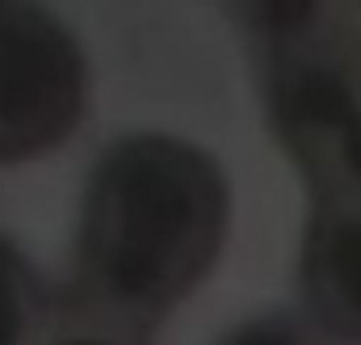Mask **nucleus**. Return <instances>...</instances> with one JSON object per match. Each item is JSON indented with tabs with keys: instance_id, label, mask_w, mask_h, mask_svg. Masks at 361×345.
Returning <instances> with one entry per match:
<instances>
[{
	"instance_id": "f03ea898",
	"label": "nucleus",
	"mask_w": 361,
	"mask_h": 345,
	"mask_svg": "<svg viewBox=\"0 0 361 345\" xmlns=\"http://www.w3.org/2000/svg\"><path fill=\"white\" fill-rule=\"evenodd\" d=\"M76 64L68 42L34 13L0 8V144L47 135L72 105Z\"/></svg>"
},
{
	"instance_id": "f257e3e1",
	"label": "nucleus",
	"mask_w": 361,
	"mask_h": 345,
	"mask_svg": "<svg viewBox=\"0 0 361 345\" xmlns=\"http://www.w3.org/2000/svg\"><path fill=\"white\" fill-rule=\"evenodd\" d=\"M219 181L169 139L126 144L97 181L89 236L92 295L122 316L160 308L214 236Z\"/></svg>"
},
{
	"instance_id": "0eeeda50",
	"label": "nucleus",
	"mask_w": 361,
	"mask_h": 345,
	"mask_svg": "<svg viewBox=\"0 0 361 345\" xmlns=\"http://www.w3.org/2000/svg\"><path fill=\"white\" fill-rule=\"evenodd\" d=\"M341 17H345V30H341V34H328V38L361 68V8H345Z\"/></svg>"
},
{
	"instance_id": "20e7f679",
	"label": "nucleus",
	"mask_w": 361,
	"mask_h": 345,
	"mask_svg": "<svg viewBox=\"0 0 361 345\" xmlns=\"http://www.w3.org/2000/svg\"><path fill=\"white\" fill-rule=\"evenodd\" d=\"M34 337V295L17 257L0 245V345H30Z\"/></svg>"
},
{
	"instance_id": "7ed1b4c3",
	"label": "nucleus",
	"mask_w": 361,
	"mask_h": 345,
	"mask_svg": "<svg viewBox=\"0 0 361 345\" xmlns=\"http://www.w3.org/2000/svg\"><path fill=\"white\" fill-rule=\"evenodd\" d=\"M311 303L345 341H361V198H324L307 253Z\"/></svg>"
},
{
	"instance_id": "423d86ee",
	"label": "nucleus",
	"mask_w": 361,
	"mask_h": 345,
	"mask_svg": "<svg viewBox=\"0 0 361 345\" xmlns=\"http://www.w3.org/2000/svg\"><path fill=\"white\" fill-rule=\"evenodd\" d=\"M38 345H126V341L118 333H105V329H68V333L42 337Z\"/></svg>"
},
{
	"instance_id": "39448f33",
	"label": "nucleus",
	"mask_w": 361,
	"mask_h": 345,
	"mask_svg": "<svg viewBox=\"0 0 361 345\" xmlns=\"http://www.w3.org/2000/svg\"><path fill=\"white\" fill-rule=\"evenodd\" d=\"M223 345H307L302 341V333L290 324V320H248V324H240L235 333H227V341Z\"/></svg>"
}]
</instances>
